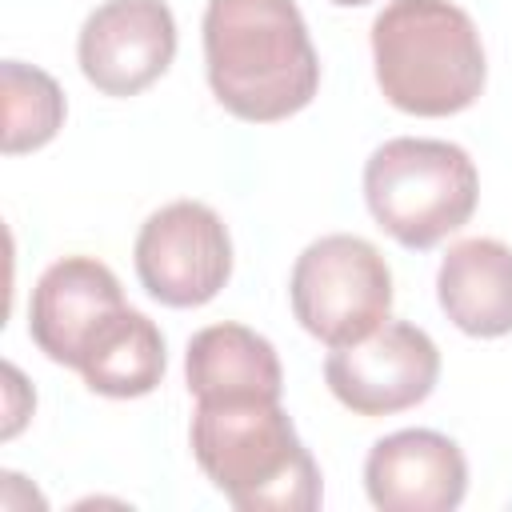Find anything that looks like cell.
Returning a JSON list of instances; mask_svg holds the SVG:
<instances>
[{
  "instance_id": "1",
  "label": "cell",
  "mask_w": 512,
  "mask_h": 512,
  "mask_svg": "<svg viewBox=\"0 0 512 512\" xmlns=\"http://www.w3.org/2000/svg\"><path fill=\"white\" fill-rule=\"evenodd\" d=\"M204 72L212 96L248 124H276L320 92V56L296 0H208Z\"/></svg>"
},
{
  "instance_id": "2",
  "label": "cell",
  "mask_w": 512,
  "mask_h": 512,
  "mask_svg": "<svg viewBox=\"0 0 512 512\" xmlns=\"http://www.w3.org/2000/svg\"><path fill=\"white\" fill-rule=\"evenodd\" d=\"M192 456L216 492L240 512L320 508V468L280 396L196 400Z\"/></svg>"
},
{
  "instance_id": "3",
  "label": "cell",
  "mask_w": 512,
  "mask_h": 512,
  "mask_svg": "<svg viewBox=\"0 0 512 512\" xmlns=\"http://www.w3.org/2000/svg\"><path fill=\"white\" fill-rule=\"evenodd\" d=\"M372 68L384 100L424 120L472 108L488 80L480 28L452 0H388L372 20Z\"/></svg>"
},
{
  "instance_id": "4",
  "label": "cell",
  "mask_w": 512,
  "mask_h": 512,
  "mask_svg": "<svg viewBox=\"0 0 512 512\" xmlns=\"http://www.w3.org/2000/svg\"><path fill=\"white\" fill-rule=\"evenodd\" d=\"M480 200V172L452 140L396 136L364 164V204L372 220L412 252L460 232Z\"/></svg>"
},
{
  "instance_id": "5",
  "label": "cell",
  "mask_w": 512,
  "mask_h": 512,
  "mask_svg": "<svg viewBox=\"0 0 512 512\" xmlns=\"http://www.w3.org/2000/svg\"><path fill=\"white\" fill-rule=\"evenodd\" d=\"M288 304L300 328L324 348L356 344L392 312V268L364 236L328 232L296 256Z\"/></svg>"
},
{
  "instance_id": "6",
  "label": "cell",
  "mask_w": 512,
  "mask_h": 512,
  "mask_svg": "<svg viewBox=\"0 0 512 512\" xmlns=\"http://www.w3.org/2000/svg\"><path fill=\"white\" fill-rule=\"evenodd\" d=\"M136 276L144 292L168 308H200L232 276L228 224L200 200L156 208L136 232Z\"/></svg>"
},
{
  "instance_id": "7",
  "label": "cell",
  "mask_w": 512,
  "mask_h": 512,
  "mask_svg": "<svg viewBox=\"0 0 512 512\" xmlns=\"http://www.w3.org/2000/svg\"><path fill=\"white\" fill-rule=\"evenodd\" d=\"M440 380V348L408 320H384L356 344L332 348L324 360L328 392L356 416H396L432 396Z\"/></svg>"
},
{
  "instance_id": "8",
  "label": "cell",
  "mask_w": 512,
  "mask_h": 512,
  "mask_svg": "<svg viewBox=\"0 0 512 512\" xmlns=\"http://www.w3.org/2000/svg\"><path fill=\"white\" fill-rule=\"evenodd\" d=\"M176 56V16L168 0H100L76 36L84 80L104 96H136L156 84Z\"/></svg>"
},
{
  "instance_id": "9",
  "label": "cell",
  "mask_w": 512,
  "mask_h": 512,
  "mask_svg": "<svg viewBox=\"0 0 512 512\" xmlns=\"http://www.w3.org/2000/svg\"><path fill=\"white\" fill-rule=\"evenodd\" d=\"M124 288L96 256H64L48 264L28 300L32 344L64 368H80L92 340L124 312Z\"/></svg>"
},
{
  "instance_id": "10",
  "label": "cell",
  "mask_w": 512,
  "mask_h": 512,
  "mask_svg": "<svg viewBox=\"0 0 512 512\" xmlns=\"http://www.w3.org/2000/svg\"><path fill=\"white\" fill-rule=\"evenodd\" d=\"M364 492L380 512H452L468 492V460L436 428H400L372 444Z\"/></svg>"
},
{
  "instance_id": "11",
  "label": "cell",
  "mask_w": 512,
  "mask_h": 512,
  "mask_svg": "<svg viewBox=\"0 0 512 512\" xmlns=\"http://www.w3.org/2000/svg\"><path fill=\"white\" fill-rule=\"evenodd\" d=\"M436 300L444 316L476 340L512 332V248L492 236L460 240L436 268Z\"/></svg>"
},
{
  "instance_id": "12",
  "label": "cell",
  "mask_w": 512,
  "mask_h": 512,
  "mask_svg": "<svg viewBox=\"0 0 512 512\" xmlns=\"http://www.w3.org/2000/svg\"><path fill=\"white\" fill-rule=\"evenodd\" d=\"M184 380L196 400L284 396V368L268 336L244 324H208L184 348Z\"/></svg>"
},
{
  "instance_id": "13",
  "label": "cell",
  "mask_w": 512,
  "mask_h": 512,
  "mask_svg": "<svg viewBox=\"0 0 512 512\" xmlns=\"http://www.w3.org/2000/svg\"><path fill=\"white\" fill-rule=\"evenodd\" d=\"M164 368H168V348H164L160 328L144 312L124 308L92 340L76 372L84 376L92 392L108 400H136V396H148L164 380Z\"/></svg>"
},
{
  "instance_id": "14",
  "label": "cell",
  "mask_w": 512,
  "mask_h": 512,
  "mask_svg": "<svg viewBox=\"0 0 512 512\" xmlns=\"http://www.w3.org/2000/svg\"><path fill=\"white\" fill-rule=\"evenodd\" d=\"M0 88H4V156L36 152L64 128V92L60 84L24 60L0 64Z\"/></svg>"
},
{
  "instance_id": "15",
  "label": "cell",
  "mask_w": 512,
  "mask_h": 512,
  "mask_svg": "<svg viewBox=\"0 0 512 512\" xmlns=\"http://www.w3.org/2000/svg\"><path fill=\"white\" fill-rule=\"evenodd\" d=\"M328 4H336V8H360V4H372V0H328Z\"/></svg>"
}]
</instances>
